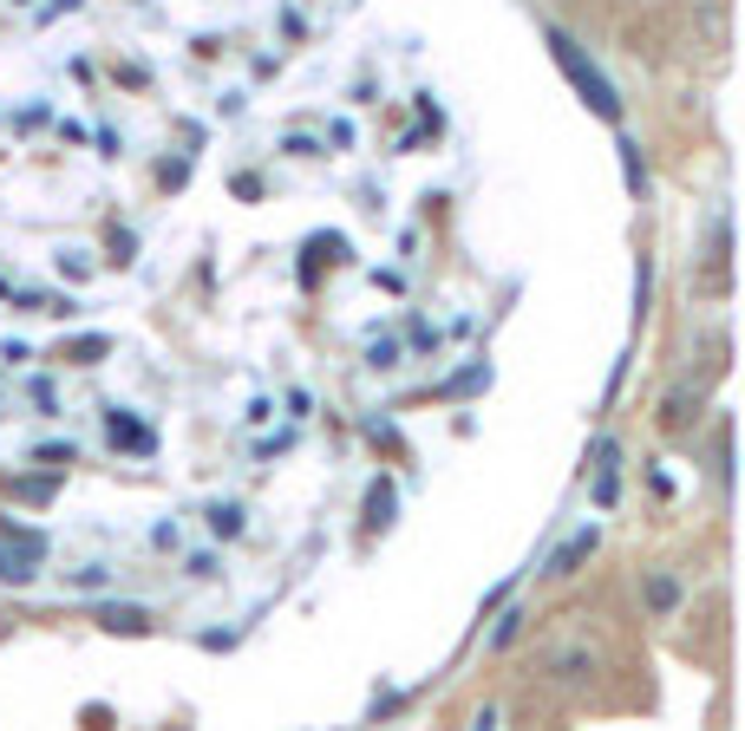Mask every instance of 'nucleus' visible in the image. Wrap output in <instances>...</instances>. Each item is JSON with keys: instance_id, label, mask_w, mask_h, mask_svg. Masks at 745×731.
<instances>
[{"instance_id": "obj_1", "label": "nucleus", "mask_w": 745, "mask_h": 731, "mask_svg": "<svg viewBox=\"0 0 745 731\" xmlns=\"http://www.w3.org/2000/svg\"><path fill=\"white\" fill-rule=\"evenodd\" d=\"M543 39H550V52H556V65H563V78L576 85V98L596 111V118H609V124H622V98H615V85L602 78V65L563 33V26H543Z\"/></svg>"}, {"instance_id": "obj_2", "label": "nucleus", "mask_w": 745, "mask_h": 731, "mask_svg": "<svg viewBox=\"0 0 745 731\" xmlns=\"http://www.w3.org/2000/svg\"><path fill=\"white\" fill-rule=\"evenodd\" d=\"M543 673H550V686L556 693H589L596 686V673H602V660H596V647L589 641H556L550 654H543Z\"/></svg>"}, {"instance_id": "obj_3", "label": "nucleus", "mask_w": 745, "mask_h": 731, "mask_svg": "<svg viewBox=\"0 0 745 731\" xmlns=\"http://www.w3.org/2000/svg\"><path fill=\"white\" fill-rule=\"evenodd\" d=\"M46 562V536L39 529H20V523H0V582H33V569Z\"/></svg>"}, {"instance_id": "obj_4", "label": "nucleus", "mask_w": 745, "mask_h": 731, "mask_svg": "<svg viewBox=\"0 0 745 731\" xmlns=\"http://www.w3.org/2000/svg\"><path fill=\"white\" fill-rule=\"evenodd\" d=\"M105 438H111L118 451H131V458H151V451H157V431H151V425H137L124 405H105Z\"/></svg>"}, {"instance_id": "obj_5", "label": "nucleus", "mask_w": 745, "mask_h": 731, "mask_svg": "<svg viewBox=\"0 0 745 731\" xmlns=\"http://www.w3.org/2000/svg\"><path fill=\"white\" fill-rule=\"evenodd\" d=\"M641 601H648V614H654V621H674V614H681V601H687V588H681V575L648 569V575H641Z\"/></svg>"}, {"instance_id": "obj_6", "label": "nucleus", "mask_w": 745, "mask_h": 731, "mask_svg": "<svg viewBox=\"0 0 745 731\" xmlns=\"http://www.w3.org/2000/svg\"><path fill=\"white\" fill-rule=\"evenodd\" d=\"M700 412H707V392H700V386H674V392L661 399V412H654V418H661V431H687Z\"/></svg>"}, {"instance_id": "obj_7", "label": "nucleus", "mask_w": 745, "mask_h": 731, "mask_svg": "<svg viewBox=\"0 0 745 731\" xmlns=\"http://www.w3.org/2000/svg\"><path fill=\"white\" fill-rule=\"evenodd\" d=\"M596 543H602V536H596V523H589V529H576V536H569V543H563L550 562H543V575H550V582H569V575H576V569L596 556Z\"/></svg>"}, {"instance_id": "obj_8", "label": "nucleus", "mask_w": 745, "mask_h": 731, "mask_svg": "<svg viewBox=\"0 0 745 731\" xmlns=\"http://www.w3.org/2000/svg\"><path fill=\"white\" fill-rule=\"evenodd\" d=\"M98 628L105 634H151V614L131 608V601H111V608H98Z\"/></svg>"}, {"instance_id": "obj_9", "label": "nucleus", "mask_w": 745, "mask_h": 731, "mask_svg": "<svg viewBox=\"0 0 745 731\" xmlns=\"http://www.w3.org/2000/svg\"><path fill=\"white\" fill-rule=\"evenodd\" d=\"M105 353H111V340H105V333H79V340H65V346H59V360H65V366H98Z\"/></svg>"}, {"instance_id": "obj_10", "label": "nucleus", "mask_w": 745, "mask_h": 731, "mask_svg": "<svg viewBox=\"0 0 745 731\" xmlns=\"http://www.w3.org/2000/svg\"><path fill=\"white\" fill-rule=\"evenodd\" d=\"M59 477H65V471H46V477H7V490H13L20 503H52V497H59Z\"/></svg>"}, {"instance_id": "obj_11", "label": "nucleus", "mask_w": 745, "mask_h": 731, "mask_svg": "<svg viewBox=\"0 0 745 731\" xmlns=\"http://www.w3.org/2000/svg\"><path fill=\"white\" fill-rule=\"evenodd\" d=\"M393 510H399V490H393V477H380V484L367 490V529H386Z\"/></svg>"}, {"instance_id": "obj_12", "label": "nucleus", "mask_w": 745, "mask_h": 731, "mask_svg": "<svg viewBox=\"0 0 745 731\" xmlns=\"http://www.w3.org/2000/svg\"><path fill=\"white\" fill-rule=\"evenodd\" d=\"M615 150H622V176H628V190L641 196V190H648V163H641V144H635V137H622Z\"/></svg>"}, {"instance_id": "obj_13", "label": "nucleus", "mask_w": 745, "mask_h": 731, "mask_svg": "<svg viewBox=\"0 0 745 731\" xmlns=\"http://www.w3.org/2000/svg\"><path fill=\"white\" fill-rule=\"evenodd\" d=\"M209 536L236 543V536H242V503H209Z\"/></svg>"}, {"instance_id": "obj_14", "label": "nucleus", "mask_w": 745, "mask_h": 731, "mask_svg": "<svg viewBox=\"0 0 745 731\" xmlns=\"http://www.w3.org/2000/svg\"><path fill=\"white\" fill-rule=\"evenodd\" d=\"M478 386H491V366H465L458 379H445V386H438V399H458V392H478Z\"/></svg>"}, {"instance_id": "obj_15", "label": "nucleus", "mask_w": 745, "mask_h": 731, "mask_svg": "<svg viewBox=\"0 0 745 731\" xmlns=\"http://www.w3.org/2000/svg\"><path fill=\"white\" fill-rule=\"evenodd\" d=\"M524 628H530V614H524V608H510V614L497 621V634H491V647H497V654H504V647H517V641H524Z\"/></svg>"}, {"instance_id": "obj_16", "label": "nucleus", "mask_w": 745, "mask_h": 731, "mask_svg": "<svg viewBox=\"0 0 745 731\" xmlns=\"http://www.w3.org/2000/svg\"><path fill=\"white\" fill-rule=\"evenodd\" d=\"M33 458H39L46 471H65V464H79V451H72V444H39Z\"/></svg>"}, {"instance_id": "obj_17", "label": "nucleus", "mask_w": 745, "mask_h": 731, "mask_svg": "<svg viewBox=\"0 0 745 731\" xmlns=\"http://www.w3.org/2000/svg\"><path fill=\"white\" fill-rule=\"evenodd\" d=\"M157 183H164V190H183V183H190V163H183V157H177V163H164V170H157Z\"/></svg>"}, {"instance_id": "obj_18", "label": "nucleus", "mask_w": 745, "mask_h": 731, "mask_svg": "<svg viewBox=\"0 0 745 731\" xmlns=\"http://www.w3.org/2000/svg\"><path fill=\"white\" fill-rule=\"evenodd\" d=\"M131 248H137V235H131V229H118V235H111V261L124 268V261H131Z\"/></svg>"}, {"instance_id": "obj_19", "label": "nucleus", "mask_w": 745, "mask_h": 731, "mask_svg": "<svg viewBox=\"0 0 745 731\" xmlns=\"http://www.w3.org/2000/svg\"><path fill=\"white\" fill-rule=\"evenodd\" d=\"M367 360H373V366H399V340H373Z\"/></svg>"}, {"instance_id": "obj_20", "label": "nucleus", "mask_w": 745, "mask_h": 731, "mask_svg": "<svg viewBox=\"0 0 745 731\" xmlns=\"http://www.w3.org/2000/svg\"><path fill=\"white\" fill-rule=\"evenodd\" d=\"M105 582H111L105 569H72V588H85V595H92V588H105Z\"/></svg>"}, {"instance_id": "obj_21", "label": "nucleus", "mask_w": 745, "mask_h": 731, "mask_svg": "<svg viewBox=\"0 0 745 731\" xmlns=\"http://www.w3.org/2000/svg\"><path fill=\"white\" fill-rule=\"evenodd\" d=\"M281 150H288V157H321V144H314V137H281Z\"/></svg>"}, {"instance_id": "obj_22", "label": "nucleus", "mask_w": 745, "mask_h": 731, "mask_svg": "<svg viewBox=\"0 0 745 731\" xmlns=\"http://www.w3.org/2000/svg\"><path fill=\"white\" fill-rule=\"evenodd\" d=\"M190 575H196V582H216L223 569H216V556H196V562H190Z\"/></svg>"}, {"instance_id": "obj_23", "label": "nucleus", "mask_w": 745, "mask_h": 731, "mask_svg": "<svg viewBox=\"0 0 745 731\" xmlns=\"http://www.w3.org/2000/svg\"><path fill=\"white\" fill-rule=\"evenodd\" d=\"M72 7H79V0H52V7H46V20H52V13H72Z\"/></svg>"}]
</instances>
